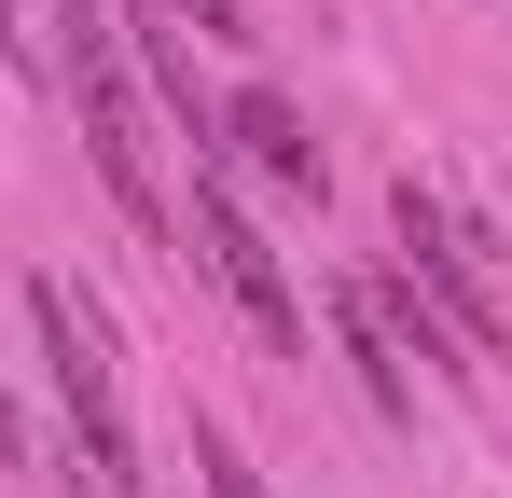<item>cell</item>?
<instances>
[{"instance_id": "1", "label": "cell", "mask_w": 512, "mask_h": 498, "mask_svg": "<svg viewBox=\"0 0 512 498\" xmlns=\"http://www.w3.org/2000/svg\"><path fill=\"white\" fill-rule=\"evenodd\" d=\"M42 28H56V83H70V111H84V139H97V180H111L139 222H167V166H153L139 83H125V28H111L97 0H56Z\"/></svg>"}, {"instance_id": "2", "label": "cell", "mask_w": 512, "mask_h": 498, "mask_svg": "<svg viewBox=\"0 0 512 498\" xmlns=\"http://www.w3.org/2000/svg\"><path fill=\"white\" fill-rule=\"evenodd\" d=\"M28 319H42V360H56V402H70V443H84V485H97V498H125V485H139V429H125L111 319H97L70 277H42V291H28Z\"/></svg>"}, {"instance_id": "3", "label": "cell", "mask_w": 512, "mask_h": 498, "mask_svg": "<svg viewBox=\"0 0 512 498\" xmlns=\"http://www.w3.org/2000/svg\"><path fill=\"white\" fill-rule=\"evenodd\" d=\"M180 236H194V263H208V277L236 291V319H250L263 346H305V291L277 277V249H263V222L236 208V194H222V180H208V153H194V194H180Z\"/></svg>"}, {"instance_id": "4", "label": "cell", "mask_w": 512, "mask_h": 498, "mask_svg": "<svg viewBox=\"0 0 512 498\" xmlns=\"http://www.w3.org/2000/svg\"><path fill=\"white\" fill-rule=\"evenodd\" d=\"M388 222H402V249H416V277H429V305L457 319V346H499V277H485V236L429 194L416 166H402V194H388Z\"/></svg>"}, {"instance_id": "5", "label": "cell", "mask_w": 512, "mask_h": 498, "mask_svg": "<svg viewBox=\"0 0 512 498\" xmlns=\"http://www.w3.org/2000/svg\"><path fill=\"white\" fill-rule=\"evenodd\" d=\"M222 139H236V166H250V180H277V194H305V208H319V180H333V166H319V139H305V111H291L277 83H250V97H222Z\"/></svg>"}, {"instance_id": "6", "label": "cell", "mask_w": 512, "mask_h": 498, "mask_svg": "<svg viewBox=\"0 0 512 498\" xmlns=\"http://www.w3.org/2000/svg\"><path fill=\"white\" fill-rule=\"evenodd\" d=\"M333 332H346V360H360V402H374V415L416 402V388H402V346H388V332H374V305H360V277L333 291Z\"/></svg>"}, {"instance_id": "7", "label": "cell", "mask_w": 512, "mask_h": 498, "mask_svg": "<svg viewBox=\"0 0 512 498\" xmlns=\"http://www.w3.org/2000/svg\"><path fill=\"white\" fill-rule=\"evenodd\" d=\"M194 471H208V498H263V471L236 457V429H208V415H194Z\"/></svg>"}, {"instance_id": "8", "label": "cell", "mask_w": 512, "mask_h": 498, "mask_svg": "<svg viewBox=\"0 0 512 498\" xmlns=\"http://www.w3.org/2000/svg\"><path fill=\"white\" fill-rule=\"evenodd\" d=\"M167 14H194V42H250V14H236V0H167Z\"/></svg>"}, {"instance_id": "9", "label": "cell", "mask_w": 512, "mask_h": 498, "mask_svg": "<svg viewBox=\"0 0 512 498\" xmlns=\"http://www.w3.org/2000/svg\"><path fill=\"white\" fill-rule=\"evenodd\" d=\"M0 56H14V70H28V28H14V0H0Z\"/></svg>"}, {"instance_id": "10", "label": "cell", "mask_w": 512, "mask_h": 498, "mask_svg": "<svg viewBox=\"0 0 512 498\" xmlns=\"http://www.w3.org/2000/svg\"><path fill=\"white\" fill-rule=\"evenodd\" d=\"M0 457H14V402H0Z\"/></svg>"}]
</instances>
